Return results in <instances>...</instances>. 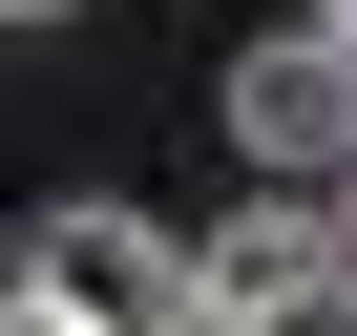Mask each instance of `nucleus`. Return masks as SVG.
<instances>
[{
    "label": "nucleus",
    "mask_w": 357,
    "mask_h": 336,
    "mask_svg": "<svg viewBox=\"0 0 357 336\" xmlns=\"http://www.w3.org/2000/svg\"><path fill=\"white\" fill-rule=\"evenodd\" d=\"M336 211H357V168H336Z\"/></svg>",
    "instance_id": "8"
},
{
    "label": "nucleus",
    "mask_w": 357,
    "mask_h": 336,
    "mask_svg": "<svg viewBox=\"0 0 357 336\" xmlns=\"http://www.w3.org/2000/svg\"><path fill=\"white\" fill-rule=\"evenodd\" d=\"M0 294H22V231H0Z\"/></svg>",
    "instance_id": "6"
},
{
    "label": "nucleus",
    "mask_w": 357,
    "mask_h": 336,
    "mask_svg": "<svg viewBox=\"0 0 357 336\" xmlns=\"http://www.w3.org/2000/svg\"><path fill=\"white\" fill-rule=\"evenodd\" d=\"M22 294H63L84 336H211V231H147V211H43L22 231Z\"/></svg>",
    "instance_id": "1"
},
{
    "label": "nucleus",
    "mask_w": 357,
    "mask_h": 336,
    "mask_svg": "<svg viewBox=\"0 0 357 336\" xmlns=\"http://www.w3.org/2000/svg\"><path fill=\"white\" fill-rule=\"evenodd\" d=\"M0 22H63V0H0Z\"/></svg>",
    "instance_id": "5"
},
{
    "label": "nucleus",
    "mask_w": 357,
    "mask_h": 336,
    "mask_svg": "<svg viewBox=\"0 0 357 336\" xmlns=\"http://www.w3.org/2000/svg\"><path fill=\"white\" fill-rule=\"evenodd\" d=\"M0 336H84V315H63V294H0Z\"/></svg>",
    "instance_id": "4"
},
{
    "label": "nucleus",
    "mask_w": 357,
    "mask_h": 336,
    "mask_svg": "<svg viewBox=\"0 0 357 336\" xmlns=\"http://www.w3.org/2000/svg\"><path fill=\"white\" fill-rule=\"evenodd\" d=\"M231 147H252V190H336V168H357V43L336 22L231 43Z\"/></svg>",
    "instance_id": "3"
},
{
    "label": "nucleus",
    "mask_w": 357,
    "mask_h": 336,
    "mask_svg": "<svg viewBox=\"0 0 357 336\" xmlns=\"http://www.w3.org/2000/svg\"><path fill=\"white\" fill-rule=\"evenodd\" d=\"M336 294H357V211L336 190H252L211 231V336H336Z\"/></svg>",
    "instance_id": "2"
},
{
    "label": "nucleus",
    "mask_w": 357,
    "mask_h": 336,
    "mask_svg": "<svg viewBox=\"0 0 357 336\" xmlns=\"http://www.w3.org/2000/svg\"><path fill=\"white\" fill-rule=\"evenodd\" d=\"M315 22H336V43H357V0H315Z\"/></svg>",
    "instance_id": "7"
}]
</instances>
